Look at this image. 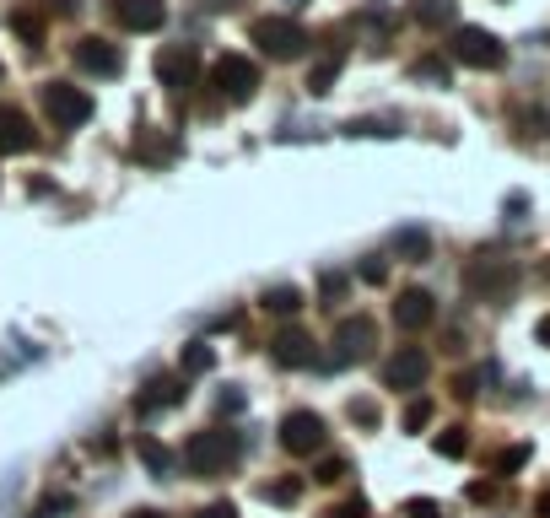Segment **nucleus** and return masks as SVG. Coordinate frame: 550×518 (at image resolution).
<instances>
[{"label":"nucleus","mask_w":550,"mask_h":518,"mask_svg":"<svg viewBox=\"0 0 550 518\" xmlns=\"http://www.w3.org/2000/svg\"><path fill=\"white\" fill-rule=\"evenodd\" d=\"M238 454H243V438L238 432H227V427H211V432H194L189 438V449H184V465H189V476H227L232 465H238Z\"/></svg>","instance_id":"1"},{"label":"nucleus","mask_w":550,"mask_h":518,"mask_svg":"<svg viewBox=\"0 0 550 518\" xmlns=\"http://www.w3.org/2000/svg\"><path fill=\"white\" fill-rule=\"evenodd\" d=\"M513 286H518V265L502 254H475L464 270V292L481 303H502V297H513Z\"/></svg>","instance_id":"2"},{"label":"nucleus","mask_w":550,"mask_h":518,"mask_svg":"<svg viewBox=\"0 0 550 518\" xmlns=\"http://www.w3.org/2000/svg\"><path fill=\"white\" fill-rule=\"evenodd\" d=\"M378 346V324L367 314H351L335 324V341H329V368H362Z\"/></svg>","instance_id":"3"},{"label":"nucleus","mask_w":550,"mask_h":518,"mask_svg":"<svg viewBox=\"0 0 550 518\" xmlns=\"http://www.w3.org/2000/svg\"><path fill=\"white\" fill-rule=\"evenodd\" d=\"M248 38H254L270 59H297V54H308V27L292 22V16H259V22L248 27Z\"/></svg>","instance_id":"4"},{"label":"nucleus","mask_w":550,"mask_h":518,"mask_svg":"<svg viewBox=\"0 0 550 518\" xmlns=\"http://www.w3.org/2000/svg\"><path fill=\"white\" fill-rule=\"evenodd\" d=\"M454 59L470 65V70H502L508 49H502V38L486 32V27H454Z\"/></svg>","instance_id":"5"},{"label":"nucleus","mask_w":550,"mask_h":518,"mask_svg":"<svg viewBox=\"0 0 550 518\" xmlns=\"http://www.w3.org/2000/svg\"><path fill=\"white\" fill-rule=\"evenodd\" d=\"M157 81H162L173 97L194 92V86H200V49H194V43H167V49L157 54Z\"/></svg>","instance_id":"6"},{"label":"nucleus","mask_w":550,"mask_h":518,"mask_svg":"<svg viewBox=\"0 0 550 518\" xmlns=\"http://www.w3.org/2000/svg\"><path fill=\"white\" fill-rule=\"evenodd\" d=\"M211 86H216L227 103H248V97L259 92V65H254L248 54H221V59L211 65Z\"/></svg>","instance_id":"7"},{"label":"nucleus","mask_w":550,"mask_h":518,"mask_svg":"<svg viewBox=\"0 0 550 518\" xmlns=\"http://www.w3.org/2000/svg\"><path fill=\"white\" fill-rule=\"evenodd\" d=\"M43 114L59 124V130H81L86 119H92V97L81 92V86H70V81H43Z\"/></svg>","instance_id":"8"},{"label":"nucleus","mask_w":550,"mask_h":518,"mask_svg":"<svg viewBox=\"0 0 550 518\" xmlns=\"http://www.w3.org/2000/svg\"><path fill=\"white\" fill-rule=\"evenodd\" d=\"M427 373H432V362H427V351L421 346H394L389 357H383V389H421L427 384Z\"/></svg>","instance_id":"9"},{"label":"nucleus","mask_w":550,"mask_h":518,"mask_svg":"<svg viewBox=\"0 0 550 518\" xmlns=\"http://www.w3.org/2000/svg\"><path fill=\"white\" fill-rule=\"evenodd\" d=\"M324 416H313V411H292L286 422H281V449L292 454V459H308V454H319L324 449Z\"/></svg>","instance_id":"10"},{"label":"nucleus","mask_w":550,"mask_h":518,"mask_svg":"<svg viewBox=\"0 0 550 518\" xmlns=\"http://www.w3.org/2000/svg\"><path fill=\"white\" fill-rule=\"evenodd\" d=\"M270 362H275V368H319L313 335H308L302 324H286V330L270 341Z\"/></svg>","instance_id":"11"},{"label":"nucleus","mask_w":550,"mask_h":518,"mask_svg":"<svg viewBox=\"0 0 550 518\" xmlns=\"http://www.w3.org/2000/svg\"><path fill=\"white\" fill-rule=\"evenodd\" d=\"M70 59H76V70H86V76H119V49H113L108 38H76Z\"/></svg>","instance_id":"12"},{"label":"nucleus","mask_w":550,"mask_h":518,"mask_svg":"<svg viewBox=\"0 0 550 518\" xmlns=\"http://www.w3.org/2000/svg\"><path fill=\"white\" fill-rule=\"evenodd\" d=\"M432 319H437V297L427 286H405L400 303H394V324L400 330H427Z\"/></svg>","instance_id":"13"},{"label":"nucleus","mask_w":550,"mask_h":518,"mask_svg":"<svg viewBox=\"0 0 550 518\" xmlns=\"http://www.w3.org/2000/svg\"><path fill=\"white\" fill-rule=\"evenodd\" d=\"M167 16V0H113V22L124 32H157Z\"/></svg>","instance_id":"14"},{"label":"nucleus","mask_w":550,"mask_h":518,"mask_svg":"<svg viewBox=\"0 0 550 518\" xmlns=\"http://www.w3.org/2000/svg\"><path fill=\"white\" fill-rule=\"evenodd\" d=\"M173 405H184V378H167V373L146 378V389L135 395V411L140 416H157V411H173Z\"/></svg>","instance_id":"15"},{"label":"nucleus","mask_w":550,"mask_h":518,"mask_svg":"<svg viewBox=\"0 0 550 518\" xmlns=\"http://www.w3.org/2000/svg\"><path fill=\"white\" fill-rule=\"evenodd\" d=\"M32 146H38L32 119H27L22 108H0V151H5V157H16V151H32Z\"/></svg>","instance_id":"16"},{"label":"nucleus","mask_w":550,"mask_h":518,"mask_svg":"<svg viewBox=\"0 0 550 518\" xmlns=\"http://www.w3.org/2000/svg\"><path fill=\"white\" fill-rule=\"evenodd\" d=\"M389 249H394L400 259H427V254H432V238H427V227H400V232L389 238Z\"/></svg>","instance_id":"17"},{"label":"nucleus","mask_w":550,"mask_h":518,"mask_svg":"<svg viewBox=\"0 0 550 518\" xmlns=\"http://www.w3.org/2000/svg\"><path fill=\"white\" fill-rule=\"evenodd\" d=\"M135 454H140V465H146L157 481H167V476H173V465H178V459H173V449H162L157 438H140V443H135Z\"/></svg>","instance_id":"18"},{"label":"nucleus","mask_w":550,"mask_h":518,"mask_svg":"<svg viewBox=\"0 0 550 518\" xmlns=\"http://www.w3.org/2000/svg\"><path fill=\"white\" fill-rule=\"evenodd\" d=\"M340 65H346V49H335V54H324L313 70H308V92L313 97H324L329 86H335V76H340Z\"/></svg>","instance_id":"19"},{"label":"nucleus","mask_w":550,"mask_h":518,"mask_svg":"<svg viewBox=\"0 0 550 518\" xmlns=\"http://www.w3.org/2000/svg\"><path fill=\"white\" fill-rule=\"evenodd\" d=\"M302 303H308V297H302V286H270V292L259 297V308H265V314H297Z\"/></svg>","instance_id":"20"},{"label":"nucleus","mask_w":550,"mask_h":518,"mask_svg":"<svg viewBox=\"0 0 550 518\" xmlns=\"http://www.w3.org/2000/svg\"><path fill=\"white\" fill-rule=\"evenodd\" d=\"M211 368H216L211 341H189V346H184V378H200V373H211Z\"/></svg>","instance_id":"21"},{"label":"nucleus","mask_w":550,"mask_h":518,"mask_svg":"<svg viewBox=\"0 0 550 518\" xmlns=\"http://www.w3.org/2000/svg\"><path fill=\"white\" fill-rule=\"evenodd\" d=\"M421 27H454V0H416Z\"/></svg>","instance_id":"22"},{"label":"nucleus","mask_w":550,"mask_h":518,"mask_svg":"<svg viewBox=\"0 0 550 518\" xmlns=\"http://www.w3.org/2000/svg\"><path fill=\"white\" fill-rule=\"evenodd\" d=\"M346 135H400V119L394 114H383V119H351Z\"/></svg>","instance_id":"23"},{"label":"nucleus","mask_w":550,"mask_h":518,"mask_svg":"<svg viewBox=\"0 0 550 518\" xmlns=\"http://www.w3.org/2000/svg\"><path fill=\"white\" fill-rule=\"evenodd\" d=\"M11 27H16V32L32 43V49H43V16H32V11H16V16H11Z\"/></svg>","instance_id":"24"},{"label":"nucleus","mask_w":550,"mask_h":518,"mask_svg":"<svg viewBox=\"0 0 550 518\" xmlns=\"http://www.w3.org/2000/svg\"><path fill=\"white\" fill-rule=\"evenodd\" d=\"M524 465H529V443H513V449H502V454H497V465H491V470H497V476H513V470H524Z\"/></svg>","instance_id":"25"},{"label":"nucleus","mask_w":550,"mask_h":518,"mask_svg":"<svg viewBox=\"0 0 550 518\" xmlns=\"http://www.w3.org/2000/svg\"><path fill=\"white\" fill-rule=\"evenodd\" d=\"M464 449H470V438H464V427H448V432L437 438V454H443V459H464Z\"/></svg>","instance_id":"26"},{"label":"nucleus","mask_w":550,"mask_h":518,"mask_svg":"<svg viewBox=\"0 0 550 518\" xmlns=\"http://www.w3.org/2000/svg\"><path fill=\"white\" fill-rule=\"evenodd\" d=\"M427 422H432V400H410L405 405V432H421Z\"/></svg>","instance_id":"27"},{"label":"nucleus","mask_w":550,"mask_h":518,"mask_svg":"<svg viewBox=\"0 0 550 518\" xmlns=\"http://www.w3.org/2000/svg\"><path fill=\"white\" fill-rule=\"evenodd\" d=\"M346 476H351V459H324V465H319V476H313V481H324V486H340V481H346Z\"/></svg>","instance_id":"28"},{"label":"nucleus","mask_w":550,"mask_h":518,"mask_svg":"<svg viewBox=\"0 0 550 518\" xmlns=\"http://www.w3.org/2000/svg\"><path fill=\"white\" fill-rule=\"evenodd\" d=\"M70 508H76V503H70L65 492H54V497H43V508H38V518H65Z\"/></svg>","instance_id":"29"},{"label":"nucleus","mask_w":550,"mask_h":518,"mask_svg":"<svg viewBox=\"0 0 550 518\" xmlns=\"http://www.w3.org/2000/svg\"><path fill=\"white\" fill-rule=\"evenodd\" d=\"M346 286H351V281H346L340 270H324V281H319V292H324L329 303H335V297H346Z\"/></svg>","instance_id":"30"},{"label":"nucleus","mask_w":550,"mask_h":518,"mask_svg":"<svg viewBox=\"0 0 550 518\" xmlns=\"http://www.w3.org/2000/svg\"><path fill=\"white\" fill-rule=\"evenodd\" d=\"M454 395H459V400H475V395H481V373H459V378H454Z\"/></svg>","instance_id":"31"},{"label":"nucleus","mask_w":550,"mask_h":518,"mask_svg":"<svg viewBox=\"0 0 550 518\" xmlns=\"http://www.w3.org/2000/svg\"><path fill=\"white\" fill-rule=\"evenodd\" d=\"M405 513H410V518H443V508H437L432 497H410V503H405Z\"/></svg>","instance_id":"32"},{"label":"nucleus","mask_w":550,"mask_h":518,"mask_svg":"<svg viewBox=\"0 0 550 518\" xmlns=\"http://www.w3.org/2000/svg\"><path fill=\"white\" fill-rule=\"evenodd\" d=\"M324 518H367V503H362V497H351V503H335V508H329Z\"/></svg>","instance_id":"33"},{"label":"nucleus","mask_w":550,"mask_h":518,"mask_svg":"<svg viewBox=\"0 0 550 518\" xmlns=\"http://www.w3.org/2000/svg\"><path fill=\"white\" fill-rule=\"evenodd\" d=\"M416 81H448L443 59H421V65H416Z\"/></svg>","instance_id":"34"},{"label":"nucleus","mask_w":550,"mask_h":518,"mask_svg":"<svg viewBox=\"0 0 550 518\" xmlns=\"http://www.w3.org/2000/svg\"><path fill=\"white\" fill-rule=\"evenodd\" d=\"M383 276H389L383 259H362V281H367V286H383Z\"/></svg>","instance_id":"35"},{"label":"nucleus","mask_w":550,"mask_h":518,"mask_svg":"<svg viewBox=\"0 0 550 518\" xmlns=\"http://www.w3.org/2000/svg\"><path fill=\"white\" fill-rule=\"evenodd\" d=\"M351 416H356L362 427H373V422H378V405H373V400H351Z\"/></svg>","instance_id":"36"},{"label":"nucleus","mask_w":550,"mask_h":518,"mask_svg":"<svg viewBox=\"0 0 550 518\" xmlns=\"http://www.w3.org/2000/svg\"><path fill=\"white\" fill-rule=\"evenodd\" d=\"M302 497V486L297 481H286V486H270V503H297Z\"/></svg>","instance_id":"37"},{"label":"nucleus","mask_w":550,"mask_h":518,"mask_svg":"<svg viewBox=\"0 0 550 518\" xmlns=\"http://www.w3.org/2000/svg\"><path fill=\"white\" fill-rule=\"evenodd\" d=\"M194 518H238V508L232 503H211V508H200Z\"/></svg>","instance_id":"38"},{"label":"nucleus","mask_w":550,"mask_h":518,"mask_svg":"<svg viewBox=\"0 0 550 518\" xmlns=\"http://www.w3.org/2000/svg\"><path fill=\"white\" fill-rule=\"evenodd\" d=\"M205 5H211V11H232L238 0H205Z\"/></svg>","instance_id":"39"},{"label":"nucleus","mask_w":550,"mask_h":518,"mask_svg":"<svg viewBox=\"0 0 550 518\" xmlns=\"http://www.w3.org/2000/svg\"><path fill=\"white\" fill-rule=\"evenodd\" d=\"M540 518H550V492H540Z\"/></svg>","instance_id":"40"},{"label":"nucleus","mask_w":550,"mask_h":518,"mask_svg":"<svg viewBox=\"0 0 550 518\" xmlns=\"http://www.w3.org/2000/svg\"><path fill=\"white\" fill-rule=\"evenodd\" d=\"M540 341L550 346V319H540Z\"/></svg>","instance_id":"41"},{"label":"nucleus","mask_w":550,"mask_h":518,"mask_svg":"<svg viewBox=\"0 0 550 518\" xmlns=\"http://www.w3.org/2000/svg\"><path fill=\"white\" fill-rule=\"evenodd\" d=\"M130 518H162V513L157 508H140V513H130Z\"/></svg>","instance_id":"42"},{"label":"nucleus","mask_w":550,"mask_h":518,"mask_svg":"<svg viewBox=\"0 0 550 518\" xmlns=\"http://www.w3.org/2000/svg\"><path fill=\"white\" fill-rule=\"evenodd\" d=\"M0 76H5V65H0Z\"/></svg>","instance_id":"43"}]
</instances>
